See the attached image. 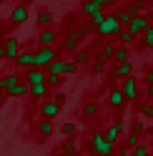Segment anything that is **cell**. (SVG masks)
<instances>
[{"instance_id":"cell-41","label":"cell","mask_w":153,"mask_h":156,"mask_svg":"<svg viewBox=\"0 0 153 156\" xmlns=\"http://www.w3.org/2000/svg\"><path fill=\"white\" fill-rule=\"evenodd\" d=\"M143 81H146L148 86H153V71H146V76H143Z\"/></svg>"},{"instance_id":"cell-9","label":"cell","mask_w":153,"mask_h":156,"mask_svg":"<svg viewBox=\"0 0 153 156\" xmlns=\"http://www.w3.org/2000/svg\"><path fill=\"white\" fill-rule=\"evenodd\" d=\"M113 53H116V41H106V43L100 45V51H95V58H93V61L108 63L110 58H113Z\"/></svg>"},{"instance_id":"cell-19","label":"cell","mask_w":153,"mask_h":156,"mask_svg":"<svg viewBox=\"0 0 153 156\" xmlns=\"http://www.w3.org/2000/svg\"><path fill=\"white\" fill-rule=\"evenodd\" d=\"M113 15H116V20L121 23V28H128L131 20H133V15H131L128 8H116V13H113Z\"/></svg>"},{"instance_id":"cell-35","label":"cell","mask_w":153,"mask_h":156,"mask_svg":"<svg viewBox=\"0 0 153 156\" xmlns=\"http://www.w3.org/2000/svg\"><path fill=\"white\" fill-rule=\"evenodd\" d=\"M70 73H78V66H75V61H65V76Z\"/></svg>"},{"instance_id":"cell-16","label":"cell","mask_w":153,"mask_h":156,"mask_svg":"<svg viewBox=\"0 0 153 156\" xmlns=\"http://www.w3.org/2000/svg\"><path fill=\"white\" fill-rule=\"evenodd\" d=\"M131 73H133V66H131V61H128V63H118L116 68H113L110 78H113V81H123V78H128Z\"/></svg>"},{"instance_id":"cell-17","label":"cell","mask_w":153,"mask_h":156,"mask_svg":"<svg viewBox=\"0 0 153 156\" xmlns=\"http://www.w3.org/2000/svg\"><path fill=\"white\" fill-rule=\"evenodd\" d=\"M38 43H40V45H48V48H55L58 38H55V33L50 30V28H43V30L38 33Z\"/></svg>"},{"instance_id":"cell-26","label":"cell","mask_w":153,"mask_h":156,"mask_svg":"<svg viewBox=\"0 0 153 156\" xmlns=\"http://www.w3.org/2000/svg\"><path fill=\"white\" fill-rule=\"evenodd\" d=\"M75 149H78V141H75V136H65V141L60 146L63 154H75Z\"/></svg>"},{"instance_id":"cell-37","label":"cell","mask_w":153,"mask_h":156,"mask_svg":"<svg viewBox=\"0 0 153 156\" xmlns=\"http://www.w3.org/2000/svg\"><path fill=\"white\" fill-rule=\"evenodd\" d=\"M93 73H106V63H100V61H93Z\"/></svg>"},{"instance_id":"cell-24","label":"cell","mask_w":153,"mask_h":156,"mask_svg":"<svg viewBox=\"0 0 153 156\" xmlns=\"http://www.w3.org/2000/svg\"><path fill=\"white\" fill-rule=\"evenodd\" d=\"M28 91H30V88H28V83L20 81L18 86H13V88L8 91V96H10V98H23V96H28Z\"/></svg>"},{"instance_id":"cell-31","label":"cell","mask_w":153,"mask_h":156,"mask_svg":"<svg viewBox=\"0 0 153 156\" xmlns=\"http://www.w3.org/2000/svg\"><path fill=\"white\" fill-rule=\"evenodd\" d=\"M60 83H63V76H48V78H45V86H48V88H58Z\"/></svg>"},{"instance_id":"cell-45","label":"cell","mask_w":153,"mask_h":156,"mask_svg":"<svg viewBox=\"0 0 153 156\" xmlns=\"http://www.w3.org/2000/svg\"><path fill=\"white\" fill-rule=\"evenodd\" d=\"M5 98H8V93H3V91H0V106L5 103Z\"/></svg>"},{"instance_id":"cell-25","label":"cell","mask_w":153,"mask_h":156,"mask_svg":"<svg viewBox=\"0 0 153 156\" xmlns=\"http://www.w3.org/2000/svg\"><path fill=\"white\" fill-rule=\"evenodd\" d=\"M28 88H30L28 93H30L33 98H43V96H48V91H50L45 83H38V86H28Z\"/></svg>"},{"instance_id":"cell-12","label":"cell","mask_w":153,"mask_h":156,"mask_svg":"<svg viewBox=\"0 0 153 156\" xmlns=\"http://www.w3.org/2000/svg\"><path fill=\"white\" fill-rule=\"evenodd\" d=\"M45 78H48V73H45V71H40V68H30V71H25V73H23V81H25L28 86L45 83Z\"/></svg>"},{"instance_id":"cell-20","label":"cell","mask_w":153,"mask_h":156,"mask_svg":"<svg viewBox=\"0 0 153 156\" xmlns=\"http://www.w3.org/2000/svg\"><path fill=\"white\" fill-rule=\"evenodd\" d=\"M35 131L40 133V136H53L55 133V126H53V121H45V119H40L35 123Z\"/></svg>"},{"instance_id":"cell-10","label":"cell","mask_w":153,"mask_h":156,"mask_svg":"<svg viewBox=\"0 0 153 156\" xmlns=\"http://www.w3.org/2000/svg\"><path fill=\"white\" fill-rule=\"evenodd\" d=\"M3 48H5V58H10V61H15L18 53H20V41H18L15 35H8L3 41Z\"/></svg>"},{"instance_id":"cell-34","label":"cell","mask_w":153,"mask_h":156,"mask_svg":"<svg viewBox=\"0 0 153 156\" xmlns=\"http://www.w3.org/2000/svg\"><path fill=\"white\" fill-rule=\"evenodd\" d=\"M131 154H133V156H151V151H148V146H143V144H138V146H136V149H133Z\"/></svg>"},{"instance_id":"cell-27","label":"cell","mask_w":153,"mask_h":156,"mask_svg":"<svg viewBox=\"0 0 153 156\" xmlns=\"http://www.w3.org/2000/svg\"><path fill=\"white\" fill-rule=\"evenodd\" d=\"M128 10H131V15L146 13V0H131V3H128Z\"/></svg>"},{"instance_id":"cell-46","label":"cell","mask_w":153,"mask_h":156,"mask_svg":"<svg viewBox=\"0 0 153 156\" xmlns=\"http://www.w3.org/2000/svg\"><path fill=\"white\" fill-rule=\"evenodd\" d=\"M123 0H108V5H121Z\"/></svg>"},{"instance_id":"cell-15","label":"cell","mask_w":153,"mask_h":156,"mask_svg":"<svg viewBox=\"0 0 153 156\" xmlns=\"http://www.w3.org/2000/svg\"><path fill=\"white\" fill-rule=\"evenodd\" d=\"M123 129H126V126H123V121H113V123H110L103 133H106V139H108L113 146H116V141H118V136L123 133Z\"/></svg>"},{"instance_id":"cell-4","label":"cell","mask_w":153,"mask_h":156,"mask_svg":"<svg viewBox=\"0 0 153 156\" xmlns=\"http://www.w3.org/2000/svg\"><path fill=\"white\" fill-rule=\"evenodd\" d=\"M123 30V28H121V23L116 20V15H113V13H106V18H103V23L98 25V28H95V33H98V38H118V33Z\"/></svg>"},{"instance_id":"cell-49","label":"cell","mask_w":153,"mask_h":156,"mask_svg":"<svg viewBox=\"0 0 153 156\" xmlns=\"http://www.w3.org/2000/svg\"><path fill=\"white\" fill-rule=\"evenodd\" d=\"M151 71H153V68H151Z\"/></svg>"},{"instance_id":"cell-2","label":"cell","mask_w":153,"mask_h":156,"mask_svg":"<svg viewBox=\"0 0 153 156\" xmlns=\"http://www.w3.org/2000/svg\"><path fill=\"white\" fill-rule=\"evenodd\" d=\"M90 30H95L90 23L83 25V28H73V30H68L65 38H63V51L65 53H75V51H78V45H80V41H83L85 35H90Z\"/></svg>"},{"instance_id":"cell-28","label":"cell","mask_w":153,"mask_h":156,"mask_svg":"<svg viewBox=\"0 0 153 156\" xmlns=\"http://www.w3.org/2000/svg\"><path fill=\"white\" fill-rule=\"evenodd\" d=\"M73 55H75V66H83V63L90 61V51H83V48H78Z\"/></svg>"},{"instance_id":"cell-21","label":"cell","mask_w":153,"mask_h":156,"mask_svg":"<svg viewBox=\"0 0 153 156\" xmlns=\"http://www.w3.org/2000/svg\"><path fill=\"white\" fill-rule=\"evenodd\" d=\"M136 43V35L133 33H128L126 28H123V30L118 33V38H116V45H123V48H128V45H133Z\"/></svg>"},{"instance_id":"cell-39","label":"cell","mask_w":153,"mask_h":156,"mask_svg":"<svg viewBox=\"0 0 153 156\" xmlns=\"http://www.w3.org/2000/svg\"><path fill=\"white\" fill-rule=\"evenodd\" d=\"M131 133L141 136V133H143V123H141V121H136V123H133V129H131Z\"/></svg>"},{"instance_id":"cell-36","label":"cell","mask_w":153,"mask_h":156,"mask_svg":"<svg viewBox=\"0 0 153 156\" xmlns=\"http://www.w3.org/2000/svg\"><path fill=\"white\" fill-rule=\"evenodd\" d=\"M141 113L148 116V119H153V103H143V106H141Z\"/></svg>"},{"instance_id":"cell-40","label":"cell","mask_w":153,"mask_h":156,"mask_svg":"<svg viewBox=\"0 0 153 156\" xmlns=\"http://www.w3.org/2000/svg\"><path fill=\"white\" fill-rule=\"evenodd\" d=\"M118 156H131V149H128V146H126V144H123V146H121V149H118Z\"/></svg>"},{"instance_id":"cell-7","label":"cell","mask_w":153,"mask_h":156,"mask_svg":"<svg viewBox=\"0 0 153 156\" xmlns=\"http://www.w3.org/2000/svg\"><path fill=\"white\" fill-rule=\"evenodd\" d=\"M38 113H40L45 121H55V119H58V113H60V106L55 103V101H40Z\"/></svg>"},{"instance_id":"cell-47","label":"cell","mask_w":153,"mask_h":156,"mask_svg":"<svg viewBox=\"0 0 153 156\" xmlns=\"http://www.w3.org/2000/svg\"><path fill=\"white\" fill-rule=\"evenodd\" d=\"M15 5H25V0H15Z\"/></svg>"},{"instance_id":"cell-13","label":"cell","mask_w":153,"mask_h":156,"mask_svg":"<svg viewBox=\"0 0 153 156\" xmlns=\"http://www.w3.org/2000/svg\"><path fill=\"white\" fill-rule=\"evenodd\" d=\"M20 81H23V73H5V76H0V91L8 93L13 86H18Z\"/></svg>"},{"instance_id":"cell-23","label":"cell","mask_w":153,"mask_h":156,"mask_svg":"<svg viewBox=\"0 0 153 156\" xmlns=\"http://www.w3.org/2000/svg\"><path fill=\"white\" fill-rule=\"evenodd\" d=\"M35 23L38 25H43V28H48L53 23V13L48 10V8H43V10H38V15H35Z\"/></svg>"},{"instance_id":"cell-22","label":"cell","mask_w":153,"mask_h":156,"mask_svg":"<svg viewBox=\"0 0 153 156\" xmlns=\"http://www.w3.org/2000/svg\"><path fill=\"white\" fill-rule=\"evenodd\" d=\"M113 61H116V66H118V63H128V61H131V51H128V48H123V45H116Z\"/></svg>"},{"instance_id":"cell-33","label":"cell","mask_w":153,"mask_h":156,"mask_svg":"<svg viewBox=\"0 0 153 156\" xmlns=\"http://www.w3.org/2000/svg\"><path fill=\"white\" fill-rule=\"evenodd\" d=\"M138 144H141V136H136V133H128V139H126V146H128V149L133 151Z\"/></svg>"},{"instance_id":"cell-6","label":"cell","mask_w":153,"mask_h":156,"mask_svg":"<svg viewBox=\"0 0 153 156\" xmlns=\"http://www.w3.org/2000/svg\"><path fill=\"white\" fill-rule=\"evenodd\" d=\"M151 25V18L146 15V13H141V15H133V20H131V25L126 28V30L128 33H133V35H143V33H146V28Z\"/></svg>"},{"instance_id":"cell-8","label":"cell","mask_w":153,"mask_h":156,"mask_svg":"<svg viewBox=\"0 0 153 156\" xmlns=\"http://www.w3.org/2000/svg\"><path fill=\"white\" fill-rule=\"evenodd\" d=\"M108 106L110 108H116V111H121L123 106H126V98H123V93H121V86L116 83V86H110V91H108Z\"/></svg>"},{"instance_id":"cell-18","label":"cell","mask_w":153,"mask_h":156,"mask_svg":"<svg viewBox=\"0 0 153 156\" xmlns=\"http://www.w3.org/2000/svg\"><path fill=\"white\" fill-rule=\"evenodd\" d=\"M45 73L48 76H65V61L63 58H55V61L45 68Z\"/></svg>"},{"instance_id":"cell-29","label":"cell","mask_w":153,"mask_h":156,"mask_svg":"<svg viewBox=\"0 0 153 156\" xmlns=\"http://www.w3.org/2000/svg\"><path fill=\"white\" fill-rule=\"evenodd\" d=\"M95 113H98V101H88L83 106V116L85 119H90V116H95Z\"/></svg>"},{"instance_id":"cell-30","label":"cell","mask_w":153,"mask_h":156,"mask_svg":"<svg viewBox=\"0 0 153 156\" xmlns=\"http://www.w3.org/2000/svg\"><path fill=\"white\" fill-rule=\"evenodd\" d=\"M141 38H143V45H146V48H153V25H148L146 33H143Z\"/></svg>"},{"instance_id":"cell-14","label":"cell","mask_w":153,"mask_h":156,"mask_svg":"<svg viewBox=\"0 0 153 156\" xmlns=\"http://www.w3.org/2000/svg\"><path fill=\"white\" fill-rule=\"evenodd\" d=\"M15 66L18 68H25V71H30V68L35 66V58H33V51H20L15 58Z\"/></svg>"},{"instance_id":"cell-43","label":"cell","mask_w":153,"mask_h":156,"mask_svg":"<svg viewBox=\"0 0 153 156\" xmlns=\"http://www.w3.org/2000/svg\"><path fill=\"white\" fill-rule=\"evenodd\" d=\"M143 96H148V98H153V86H148V88H146V93H143Z\"/></svg>"},{"instance_id":"cell-1","label":"cell","mask_w":153,"mask_h":156,"mask_svg":"<svg viewBox=\"0 0 153 156\" xmlns=\"http://www.w3.org/2000/svg\"><path fill=\"white\" fill-rule=\"evenodd\" d=\"M113 151H116V146L106 139L103 131H95L90 136V141H88V156H113Z\"/></svg>"},{"instance_id":"cell-32","label":"cell","mask_w":153,"mask_h":156,"mask_svg":"<svg viewBox=\"0 0 153 156\" xmlns=\"http://www.w3.org/2000/svg\"><path fill=\"white\" fill-rule=\"evenodd\" d=\"M60 133H65V136H75V123H73V121H65V123L60 126Z\"/></svg>"},{"instance_id":"cell-5","label":"cell","mask_w":153,"mask_h":156,"mask_svg":"<svg viewBox=\"0 0 153 156\" xmlns=\"http://www.w3.org/2000/svg\"><path fill=\"white\" fill-rule=\"evenodd\" d=\"M121 93H123V98L126 101H136L138 98V78L136 76H128V78H123V83H121Z\"/></svg>"},{"instance_id":"cell-42","label":"cell","mask_w":153,"mask_h":156,"mask_svg":"<svg viewBox=\"0 0 153 156\" xmlns=\"http://www.w3.org/2000/svg\"><path fill=\"white\" fill-rule=\"evenodd\" d=\"M0 38H3V41L8 38V25H3V23H0Z\"/></svg>"},{"instance_id":"cell-44","label":"cell","mask_w":153,"mask_h":156,"mask_svg":"<svg viewBox=\"0 0 153 156\" xmlns=\"http://www.w3.org/2000/svg\"><path fill=\"white\" fill-rule=\"evenodd\" d=\"M0 61H5V48H3V43H0Z\"/></svg>"},{"instance_id":"cell-38","label":"cell","mask_w":153,"mask_h":156,"mask_svg":"<svg viewBox=\"0 0 153 156\" xmlns=\"http://www.w3.org/2000/svg\"><path fill=\"white\" fill-rule=\"evenodd\" d=\"M53 101H55V103H58L60 108H63V103H65V93H60V91H55V93H53Z\"/></svg>"},{"instance_id":"cell-3","label":"cell","mask_w":153,"mask_h":156,"mask_svg":"<svg viewBox=\"0 0 153 156\" xmlns=\"http://www.w3.org/2000/svg\"><path fill=\"white\" fill-rule=\"evenodd\" d=\"M33 58H35V66H33V68L45 71V68L58 58V51H55V48H48V45H38L35 51H33Z\"/></svg>"},{"instance_id":"cell-50","label":"cell","mask_w":153,"mask_h":156,"mask_svg":"<svg viewBox=\"0 0 153 156\" xmlns=\"http://www.w3.org/2000/svg\"><path fill=\"white\" fill-rule=\"evenodd\" d=\"M146 3H148V0H146Z\"/></svg>"},{"instance_id":"cell-48","label":"cell","mask_w":153,"mask_h":156,"mask_svg":"<svg viewBox=\"0 0 153 156\" xmlns=\"http://www.w3.org/2000/svg\"><path fill=\"white\" fill-rule=\"evenodd\" d=\"M60 156H73V154H63V151H60Z\"/></svg>"},{"instance_id":"cell-11","label":"cell","mask_w":153,"mask_h":156,"mask_svg":"<svg viewBox=\"0 0 153 156\" xmlns=\"http://www.w3.org/2000/svg\"><path fill=\"white\" fill-rule=\"evenodd\" d=\"M28 8L25 5H13V10H10V18H8V23L10 25H23L25 20H28Z\"/></svg>"}]
</instances>
